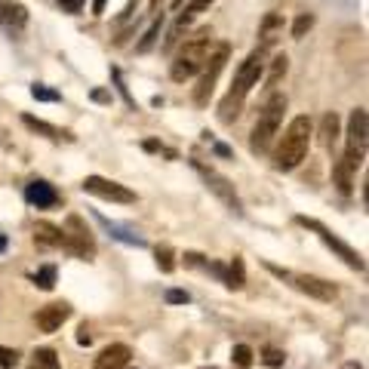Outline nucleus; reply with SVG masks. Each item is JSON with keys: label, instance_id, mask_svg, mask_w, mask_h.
I'll return each instance as SVG.
<instances>
[{"label": "nucleus", "instance_id": "nucleus-6", "mask_svg": "<svg viewBox=\"0 0 369 369\" xmlns=\"http://www.w3.org/2000/svg\"><path fill=\"white\" fill-rule=\"evenodd\" d=\"M225 62H228V43H219L213 50V56L207 59V65H203V77H200V83H197V89H194V105H200L203 108V105L209 102V96H213L215 81H219Z\"/></svg>", "mask_w": 369, "mask_h": 369}, {"label": "nucleus", "instance_id": "nucleus-24", "mask_svg": "<svg viewBox=\"0 0 369 369\" xmlns=\"http://www.w3.org/2000/svg\"><path fill=\"white\" fill-rule=\"evenodd\" d=\"M231 360H234L237 369H249V366H253V348L237 345L234 351H231Z\"/></svg>", "mask_w": 369, "mask_h": 369}, {"label": "nucleus", "instance_id": "nucleus-21", "mask_svg": "<svg viewBox=\"0 0 369 369\" xmlns=\"http://www.w3.org/2000/svg\"><path fill=\"white\" fill-rule=\"evenodd\" d=\"M339 138V114H326L320 123V142L323 145H333Z\"/></svg>", "mask_w": 369, "mask_h": 369}, {"label": "nucleus", "instance_id": "nucleus-2", "mask_svg": "<svg viewBox=\"0 0 369 369\" xmlns=\"http://www.w3.org/2000/svg\"><path fill=\"white\" fill-rule=\"evenodd\" d=\"M311 136H314V123L311 117H293V123L286 127V133L280 136V145L274 148V167L277 169H295L302 160L308 157L311 148Z\"/></svg>", "mask_w": 369, "mask_h": 369}, {"label": "nucleus", "instance_id": "nucleus-17", "mask_svg": "<svg viewBox=\"0 0 369 369\" xmlns=\"http://www.w3.org/2000/svg\"><path fill=\"white\" fill-rule=\"evenodd\" d=\"M280 31H283V16H277V12H268L265 22H262V31H259L262 50H271L274 41L280 37Z\"/></svg>", "mask_w": 369, "mask_h": 369}, {"label": "nucleus", "instance_id": "nucleus-32", "mask_svg": "<svg viewBox=\"0 0 369 369\" xmlns=\"http://www.w3.org/2000/svg\"><path fill=\"white\" fill-rule=\"evenodd\" d=\"M311 25H314V19H311V16H302L299 22L293 25V37H302V34H305L308 28H311Z\"/></svg>", "mask_w": 369, "mask_h": 369}, {"label": "nucleus", "instance_id": "nucleus-16", "mask_svg": "<svg viewBox=\"0 0 369 369\" xmlns=\"http://www.w3.org/2000/svg\"><path fill=\"white\" fill-rule=\"evenodd\" d=\"M348 145L366 151V111L363 108L351 111V120H348Z\"/></svg>", "mask_w": 369, "mask_h": 369}, {"label": "nucleus", "instance_id": "nucleus-14", "mask_svg": "<svg viewBox=\"0 0 369 369\" xmlns=\"http://www.w3.org/2000/svg\"><path fill=\"white\" fill-rule=\"evenodd\" d=\"M25 197H28V203H31V207H37V209H50V207H56V203H59L56 188H52L50 182H43V179L28 182V188H25Z\"/></svg>", "mask_w": 369, "mask_h": 369}, {"label": "nucleus", "instance_id": "nucleus-9", "mask_svg": "<svg viewBox=\"0 0 369 369\" xmlns=\"http://www.w3.org/2000/svg\"><path fill=\"white\" fill-rule=\"evenodd\" d=\"M65 243L62 246H68L74 255H92L96 253V243H92V234H89V228L83 225V219L81 215H68V222H65Z\"/></svg>", "mask_w": 369, "mask_h": 369}, {"label": "nucleus", "instance_id": "nucleus-11", "mask_svg": "<svg viewBox=\"0 0 369 369\" xmlns=\"http://www.w3.org/2000/svg\"><path fill=\"white\" fill-rule=\"evenodd\" d=\"M363 157H366V151L351 148V145H348V148H345V154H341V160L335 163V169H333V179H335V184H339V191H341V194H351V188H354V173H357V169H360V163H363Z\"/></svg>", "mask_w": 369, "mask_h": 369}, {"label": "nucleus", "instance_id": "nucleus-37", "mask_svg": "<svg viewBox=\"0 0 369 369\" xmlns=\"http://www.w3.org/2000/svg\"><path fill=\"white\" fill-rule=\"evenodd\" d=\"M6 249V234H0V253Z\"/></svg>", "mask_w": 369, "mask_h": 369}, {"label": "nucleus", "instance_id": "nucleus-27", "mask_svg": "<svg viewBox=\"0 0 369 369\" xmlns=\"http://www.w3.org/2000/svg\"><path fill=\"white\" fill-rule=\"evenodd\" d=\"M286 74V56H274V65H271V74H268V83H274L280 81V77Z\"/></svg>", "mask_w": 369, "mask_h": 369}, {"label": "nucleus", "instance_id": "nucleus-39", "mask_svg": "<svg viewBox=\"0 0 369 369\" xmlns=\"http://www.w3.org/2000/svg\"><path fill=\"white\" fill-rule=\"evenodd\" d=\"M173 3H176V6H182V3H184V0H173Z\"/></svg>", "mask_w": 369, "mask_h": 369}, {"label": "nucleus", "instance_id": "nucleus-29", "mask_svg": "<svg viewBox=\"0 0 369 369\" xmlns=\"http://www.w3.org/2000/svg\"><path fill=\"white\" fill-rule=\"evenodd\" d=\"M31 96L41 98V102H59V92L56 89H46V87H41V83H34V87H31Z\"/></svg>", "mask_w": 369, "mask_h": 369}, {"label": "nucleus", "instance_id": "nucleus-26", "mask_svg": "<svg viewBox=\"0 0 369 369\" xmlns=\"http://www.w3.org/2000/svg\"><path fill=\"white\" fill-rule=\"evenodd\" d=\"M157 268H160V271L163 274H169V271H173V268H176V262H173V249H169V246H157Z\"/></svg>", "mask_w": 369, "mask_h": 369}, {"label": "nucleus", "instance_id": "nucleus-40", "mask_svg": "<svg viewBox=\"0 0 369 369\" xmlns=\"http://www.w3.org/2000/svg\"><path fill=\"white\" fill-rule=\"evenodd\" d=\"M203 369H219V366H203Z\"/></svg>", "mask_w": 369, "mask_h": 369}, {"label": "nucleus", "instance_id": "nucleus-25", "mask_svg": "<svg viewBox=\"0 0 369 369\" xmlns=\"http://www.w3.org/2000/svg\"><path fill=\"white\" fill-rule=\"evenodd\" d=\"M34 283H37L41 289H46V293H50V289L56 286V268H52V265H43L41 271L34 274Z\"/></svg>", "mask_w": 369, "mask_h": 369}, {"label": "nucleus", "instance_id": "nucleus-33", "mask_svg": "<svg viewBox=\"0 0 369 369\" xmlns=\"http://www.w3.org/2000/svg\"><path fill=\"white\" fill-rule=\"evenodd\" d=\"M167 302H173V305H184V302H191V295L184 293V289H169Z\"/></svg>", "mask_w": 369, "mask_h": 369}, {"label": "nucleus", "instance_id": "nucleus-3", "mask_svg": "<svg viewBox=\"0 0 369 369\" xmlns=\"http://www.w3.org/2000/svg\"><path fill=\"white\" fill-rule=\"evenodd\" d=\"M209 56H213V34H209V31H200L197 37L184 41V46L176 52V62H173V68H169V77H173L176 83L188 81V77H194L197 71L207 65Z\"/></svg>", "mask_w": 369, "mask_h": 369}, {"label": "nucleus", "instance_id": "nucleus-7", "mask_svg": "<svg viewBox=\"0 0 369 369\" xmlns=\"http://www.w3.org/2000/svg\"><path fill=\"white\" fill-rule=\"evenodd\" d=\"M302 225H305V228H311V231H317V237H320V240L323 243H326V246L329 249H333V253L335 255H339V259L341 262H345V265L348 268H357V271H363V268H366V262H363V255H360L357 253V249H351V246H348V243L345 240H339V237H335L333 234V231H329L326 225H320V222H314V219H305V215H302Z\"/></svg>", "mask_w": 369, "mask_h": 369}, {"label": "nucleus", "instance_id": "nucleus-30", "mask_svg": "<svg viewBox=\"0 0 369 369\" xmlns=\"http://www.w3.org/2000/svg\"><path fill=\"white\" fill-rule=\"evenodd\" d=\"M262 360H265L268 366H283V360H286V357H283V351H280V348H265V354H262Z\"/></svg>", "mask_w": 369, "mask_h": 369}, {"label": "nucleus", "instance_id": "nucleus-31", "mask_svg": "<svg viewBox=\"0 0 369 369\" xmlns=\"http://www.w3.org/2000/svg\"><path fill=\"white\" fill-rule=\"evenodd\" d=\"M19 363V354L12 351V348H0V366L3 369H12Z\"/></svg>", "mask_w": 369, "mask_h": 369}, {"label": "nucleus", "instance_id": "nucleus-13", "mask_svg": "<svg viewBox=\"0 0 369 369\" xmlns=\"http://www.w3.org/2000/svg\"><path fill=\"white\" fill-rule=\"evenodd\" d=\"M68 317H71V308L65 305V302H52V305L37 311V326H41L43 333H56V329H62V323Z\"/></svg>", "mask_w": 369, "mask_h": 369}, {"label": "nucleus", "instance_id": "nucleus-28", "mask_svg": "<svg viewBox=\"0 0 369 369\" xmlns=\"http://www.w3.org/2000/svg\"><path fill=\"white\" fill-rule=\"evenodd\" d=\"M213 3H215V0H191V3L184 6L182 16H184V19H194V16H200V12L207 10V6H213Z\"/></svg>", "mask_w": 369, "mask_h": 369}, {"label": "nucleus", "instance_id": "nucleus-18", "mask_svg": "<svg viewBox=\"0 0 369 369\" xmlns=\"http://www.w3.org/2000/svg\"><path fill=\"white\" fill-rule=\"evenodd\" d=\"M22 123H25L28 129H34V133H43L46 138H52V142H62V138H68V142H71V138H74L71 133H65V129L52 127V123H46V120H37V117H31V114H25Z\"/></svg>", "mask_w": 369, "mask_h": 369}, {"label": "nucleus", "instance_id": "nucleus-22", "mask_svg": "<svg viewBox=\"0 0 369 369\" xmlns=\"http://www.w3.org/2000/svg\"><path fill=\"white\" fill-rule=\"evenodd\" d=\"M31 369H59V357L52 348H37L34 351V363Z\"/></svg>", "mask_w": 369, "mask_h": 369}, {"label": "nucleus", "instance_id": "nucleus-8", "mask_svg": "<svg viewBox=\"0 0 369 369\" xmlns=\"http://www.w3.org/2000/svg\"><path fill=\"white\" fill-rule=\"evenodd\" d=\"M83 191L102 197V200H111V203H136V194L127 188V184L102 179V176H87V179H83Z\"/></svg>", "mask_w": 369, "mask_h": 369}, {"label": "nucleus", "instance_id": "nucleus-12", "mask_svg": "<svg viewBox=\"0 0 369 369\" xmlns=\"http://www.w3.org/2000/svg\"><path fill=\"white\" fill-rule=\"evenodd\" d=\"M28 25V10L16 0H0V28L3 31H22Z\"/></svg>", "mask_w": 369, "mask_h": 369}, {"label": "nucleus", "instance_id": "nucleus-38", "mask_svg": "<svg viewBox=\"0 0 369 369\" xmlns=\"http://www.w3.org/2000/svg\"><path fill=\"white\" fill-rule=\"evenodd\" d=\"M341 369H360L357 363H345V366H341Z\"/></svg>", "mask_w": 369, "mask_h": 369}, {"label": "nucleus", "instance_id": "nucleus-4", "mask_svg": "<svg viewBox=\"0 0 369 369\" xmlns=\"http://www.w3.org/2000/svg\"><path fill=\"white\" fill-rule=\"evenodd\" d=\"M283 111H286V96H274L271 102L265 105V111L259 114V123H255V129H253V142H249V148H253L255 154H265V151L271 148L274 136L280 133Z\"/></svg>", "mask_w": 369, "mask_h": 369}, {"label": "nucleus", "instance_id": "nucleus-15", "mask_svg": "<svg viewBox=\"0 0 369 369\" xmlns=\"http://www.w3.org/2000/svg\"><path fill=\"white\" fill-rule=\"evenodd\" d=\"M129 357H133V351L127 345H108L96 357V369H123L129 363Z\"/></svg>", "mask_w": 369, "mask_h": 369}, {"label": "nucleus", "instance_id": "nucleus-1", "mask_svg": "<svg viewBox=\"0 0 369 369\" xmlns=\"http://www.w3.org/2000/svg\"><path fill=\"white\" fill-rule=\"evenodd\" d=\"M265 56H268V50H262V46H259V50H253L246 59H243V65L237 68L234 81H231L228 96L219 102V120L222 123H234L237 117H240L243 102H246L249 89L259 83L262 71H265Z\"/></svg>", "mask_w": 369, "mask_h": 369}, {"label": "nucleus", "instance_id": "nucleus-19", "mask_svg": "<svg viewBox=\"0 0 369 369\" xmlns=\"http://www.w3.org/2000/svg\"><path fill=\"white\" fill-rule=\"evenodd\" d=\"M34 240L43 243V246H62L65 234H62V228L50 225V222H37L34 225Z\"/></svg>", "mask_w": 369, "mask_h": 369}, {"label": "nucleus", "instance_id": "nucleus-34", "mask_svg": "<svg viewBox=\"0 0 369 369\" xmlns=\"http://www.w3.org/2000/svg\"><path fill=\"white\" fill-rule=\"evenodd\" d=\"M83 3H87V0H62V10L65 12H81Z\"/></svg>", "mask_w": 369, "mask_h": 369}, {"label": "nucleus", "instance_id": "nucleus-36", "mask_svg": "<svg viewBox=\"0 0 369 369\" xmlns=\"http://www.w3.org/2000/svg\"><path fill=\"white\" fill-rule=\"evenodd\" d=\"M77 341H81V345H89V333H87V326H81V335H77Z\"/></svg>", "mask_w": 369, "mask_h": 369}, {"label": "nucleus", "instance_id": "nucleus-20", "mask_svg": "<svg viewBox=\"0 0 369 369\" xmlns=\"http://www.w3.org/2000/svg\"><path fill=\"white\" fill-rule=\"evenodd\" d=\"M243 283H246V271H243V259H240V255H234L231 268L225 271V286H231V289H240Z\"/></svg>", "mask_w": 369, "mask_h": 369}, {"label": "nucleus", "instance_id": "nucleus-5", "mask_svg": "<svg viewBox=\"0 0 369 369\" xmlns=\"http://www.w3.org/2000/svg\"><path fill=\"white\" fill-rule=\"evenodd\" d=\"M268 271H274L277 277H286V280H293L295 289H302V293H308L311 299H320V302H333L335 295H339V286L329 280H323V277H314V274H293V271H283V268L277 265H268Z\"/></svg>", "mask_w": 369, "mask_h": 369}, {"label": "nucleus", "instance_id": "nucleus-23", "mask_svg": "<svg viewBox=\"0 0 369 369\" xmlns=\"http://www.w3.org/2000/svg\"><path fill=\"white\" fill-rule=\"evenodd\" d=\"M160 25H163V19H154V22H151V28H148V31H145V37H142V41H138V46H136V50H138V52H148V50H151V46H154V41H157V34H160Z\"/></svg>", "mask_w": 369, "mask_h": 369}, {"label": "nucleus", "instance_id": "nucleus-10", "mask_svg": "<svg viewBox=\"0 0 369 369\" xmlns=\"http://www.w3.org/2000/svg\"><path fill=\"white\" fill-rule=\"evenodd\" d=\"M194 167H197V173L203 176V182L209 184V191H213V194L219 197L222 203H225V207L231 209V213H237V215H240L243 209H240V200H237V194H234V184H231V182L225 179V176H219V173H215V169L203 167L200 160H194Z\"/></svg>", "mask_w": 369, "mask_h": 369}, {"label": "nucleus", "instance_id": "nucleus-35", "mask_svg": "<svg viewBox=\"0 0 369 369\" xmlns=\"http://www.w3.org/2000/svg\"><path fill=\"white\" fill-rule=\"evenodd\" d=\"M105 6H108V0H92V12H96V16H102Z\"/></svg>", "mask_w": 369, "mask_h": 369}]
</instances>
